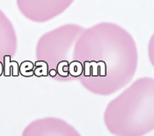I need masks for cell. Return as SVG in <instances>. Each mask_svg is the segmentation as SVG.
Listing matches in <instances>:
<instances>
[{"instance_id": "cell-4", "label": "cell", "mask_w": 154, "mask_h": 136, "mask_svg": "<svg viewBox=\"0 0 154 136\" xmlns=\"http://www.w3.org/2000/svg\"><path fill=\"white\" fill-rule=\"evenodd\" d=\"M75 0H16L25 18L35 23H45L66 11Z\"/></svg>"}, {"instance_id": "cell-3", "label": "cell", "mask_w": 154, "mask_h": 136, "mask_svg": "<svg viewBox=\"0 0 154 136\" xmlns=\"http://www.w3.org/2000/svg\"><path fill=\"white\" fill-rule=\"evenodd\" d=\"M84 30L81 26L65 24L40 37L35 47V57L44 76L60 82L76 79L72 52Z\"/></svg>"}, {"instance_id": "cell-5", "label": "cell", "mask_w": 154, "mask_h": 136, "mask_svg": "<svg viewBox=\"0 0 154 136\" xmlns=\"http://www.w3.org/2000/svg\"><path fill=\"white\" fill-rule=\"evenodd\" d=\"M21 136H81L66 121L59 118L38 119L25 127Z\"/></svg>"}, {"instance_id": "cell-7", "label": "cell", "mask_w": 154, "mask_h": 136, "mask_svg": "<svg viewBox=\"0 0 154 136\" xmlns=\"http://www.w3.org/2000/svg\"><path fill=\"white\" fill-rule=\"evenodd\" d=\"M148 56L151 64L154 68V34L152 35L148 43Z\"/></svg>"}, {"instance_id": "cell-2", "label": "cell", "mask_w": 154, "mask_h": 136, "mask_svg": "<svg viewBox=\"0 0 154 136\" xmlns=\"http://www.w3.org/2000/svg\"><path fill=\"white\" fill-rule=\"evenodd\" d=\"M107 130L116 136H143L154 130V78L141 77L108 103Z\"/></svg>"}, {"instance_id": "cell-1", "label": "cell", "mask_w": 154, "mask_h": 136, "mask_svg": "<svg viewBox=\"0 0 154 136\" xmlns=\"http://www.w3.org/2000/svg\"><path fill=\"white\" fill-rule=\"evenodd\" d=\"M76 79L92 93L109 96L124 88L135 76L138 53L128 31L101 22L85 29L72 52Z\"/></svg>"}, {"instance_id": "cell-6", "label": "cell", "mask_w": 154, "mask_h": 136, "mask_svg": "<svg viewBox=\"0 0 154 136\" xmlns=\"http://www.w3.org/2000/svg\"><path fill=\"white\" fill-rule=\"evenodd\" d=\"M18 39L14 26L7 16L0 10V62L15 56Z\"/></svg>"}]
</instances>
